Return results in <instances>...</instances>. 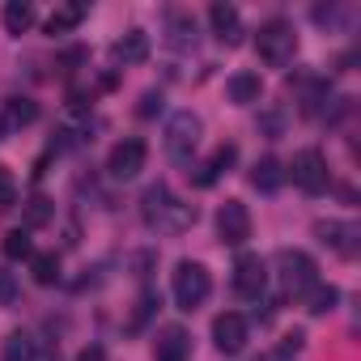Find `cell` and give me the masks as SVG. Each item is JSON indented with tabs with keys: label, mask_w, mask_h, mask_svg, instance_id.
<instances>
[{
	"label": "cell",
	"mask_w": 361,
	"mask_h": 361,
	"mask_svg": "<svg viewBox=\"0 0 361 361\" xmlns=\"http://www.w3.org/2000/svg\"><path fill=\"white\" fill-rule=\"evenodd\" d=\"M140 217H145V226L149 230H157V234H188L192 226H196V209L188 204V200H178L166 183H153V188H145V196H140Z\"/></svg>",
	"instance_id": "6da1fadb"
},
{
	"label": "cell",
	"mask_w": 361,
	"mask_h": 361,
	"mask_svg": "<svg viewBox=\"0 0 361 361\" xmlns=\"http://www.w3.org/2000/svg\"><path fill=\"white\" fill-rule=\"evenodd\" d=\"M200 132H204V123H200L196 111H174L166 119V157L178 161V166H188L196 145H200Z\"/></svg>",
	"instance_id": "7a4b0ae2"
},
{
	"label": "cell",
	"mask_w": 361,
	"mask_h": 361,
	"mask_svg": "<svg viewBox=\"0 0 361 361\" xmlns=\"http://www.w3.org/2000/svg\"><path fill=\"white\" fill-rule=\"evenodd\" d=\"M255 51H259L264 64L285 68V64L293 60V51H298V35H293V26H289L285 18H268V22L259 26V35H255Z\"/></svg>",
	"instance_id": "3957f363"
},
{
	"label": "cell",
	"mask_w": 361,
	"mask_h": 361,
	"mask_svg": "<svg viewBox=\"0 0 361 361\" xmlns=\"http://www.w3.org/2000/svg\"><path fill=\"white\" fill-rule=\"evenodd\" d=\"M209 293H213V276H209L204 264L183 259L174 268V306L178 310H200L209 302Z\"/></svg>",
	"instance_id": "277c9868"
},
{
	"label": "cell",
	"mask_w": 361,
	"mask_h": 361,
	"mask_svg": "<svg viewBox=\"0 0 361 361\" xmlns=\"http://www.w3.org/2000/svg\"><path fill=\"white\" fill-rule=\"evenodd\" d=\"M276 268H281V285H285L289 293H310V289L319 285V264H314L306 251L285 247V251L276 255Z\"/></svg>",
	"instance_id": "5b68a950"
},
{
	"label": "cell",
	"mask_w": 361,
	"mask_h": 361,
	"mask_svg": "<svg viewBox=\"0 0 361 361\" xmlns=\"http://www.w3.org/2000/svg\"><path fill=\"white\" fill-rule=\"evenodd\" d=\"M293 183H298L306 196H323V192H327L331 174H327V161H323L319 149H302V153L293 157Z\"/></svg>",
	"instance_id": "8992f818"
},
{
	"label": "cell",
	"mask_w": 361,
	"mask_h": 361,
	"mask_svg": "<svg viewBox=\"0 0 361 361\" xmlns=\"http://www.w3.org/2000/svg\"><path fill=\"white\" fill-rule=\"evenodd\" d=\"M264 289H268V264L259 255H251V251L238 255V264H234V293L247 298V302H259Z\"/></svg>",
	"instance_id": "52a82bcc"
},
{
	"label": "cell",
	"mask_w": 361,
	"mask_h": 361,
	"mask_svg": "<svg viewBox=\"0 0 361 361\" xmlns=\"http://www.w3.org/2000/svg\"><path fill=\"white\" fill-rule=\"evenodd\" d=\"M145 157H149L145 140H119L111 149V157H106V174L119 178V183H128V178H136L145 170Z\"/></svg>",
	"instance_id": "ba28073f"
},
{
	"label": "cell",
	"mask_w": 361,
	"mask_h": 361,
	"mask_svg": "<svg viewBox=\"0 0 361 361\" xmlns=\"http://www.w3.org/2000/svg\"><path fill=\"white\" fill-rule=\"evenodd\" d=\"M217 234H221L226 247H243V243L251 238V213H247L243 200H226V204H221V213H217Z\"/></svg>",
	"instance_id": "9c48e42d"
},
{
	"label": "cell",
	"mask_w": 361,
	"mask_h": 361,
	"mask_svg": "<svg viewBox=\"0 0 361 361\" xmlns=\"http://www.w3.org/2000/svg\"><path fill=\"white\" fill-rule=\"evenodd\" d=\"M314 238H319L323 247H336L344 259H353V255H357L361 230H357L353 221H314Z\"/></svg>",
	"instance_id": "30bf717a"
},
{
	"label": "cell",
	"mask_w": 361,
	"mask_h": 361,
	"mask_svg": "<svg viewBox=\"0 0 361 361\" xmlns=\"http://www.w3.org/2000/svg\"><path fill=\"white\" fill-rule=\"evenodd\" d=\"M213 344H217L226 357L243 353V344H247V319H243V314H234V310L217 314V319H213Z\"/></svg>",
	"instance_id": "8fae6325"
},
{
	"label": "cell",
	"mask_w": 361,
	"mask_h": 361,
	"mask_svg": "<svg viewBox=\"0 0 361 361\" xmlns=\"http://www.w3.org/2000/svg\"><path fill=\"white\" fill-rule=\"evenodd\" d=\"M153 357H157V361H188V357H192V336L178 327V323L161 327L157 340H153Z\"/></svg>",
	"instance_id": "7c38bea8"
},
{
	"label": "cell",
	"mask_w": 361,
	"mask_h": 361,
	"mask_svg": "<svg viewBox=\"0 0 361 361\" xmlns=\"http://www.w3.org/2000/svg\"><path fill=\"white\" fill-rule=\"evenodd\" d=\"M209 22H213V35L221 47H238L243 43V18L234 5H213L209 9Z\"/></svg>",
	"instance_id": "4fadbf2b"
},
{
	"label": "cell",
	"mask_w": 361,
	"mask_h": 361,
	"mask_svg": "<svg viewBox=\"0 0 361 361\" xmlns=\"http://www.w3.org/2000/svg\"><path fill=\"white\" fill-rule=\"evenodd\" d=\"M234 161H238V145H217L213 157H209L204 166H196V188H213Z\"/></svg>",
	"instance_id": "5bb4252c"
},
{
	"label": "cell",
	"mask_w": 361,
	"mask_h": 361,
	"mask_svg": "<svg viewBox=\"0 0 361 361\" xmlns=\"http://www.w3.org/2000/svg\"><path fill=\"white\" fill-rule=\"evenodd\" d=\"M281 183H285V166H281L276 157H259V161L251 166V188H255V192L272 196V192H281Z\"/></svg>",
	"instance_id": "9a60e30c"
},
{
	"label": "cell",
	"mask_w": 361,
	"mask_h": 361,
	"mask_svg": "<svg viewBox=\"0 0 361 361\" xmlns=\"http://www.w3.org/2000/svg\"><path fill=\"white\" fill-rule=\"evenodd\" d=\"M226 94H230V102L251 106V102L264 98V81H259V73H234V77L226 81Z\"/></svg>",
	"instance_id": "2e32d148"
},
{
	"label": "cell",
	"mask_w": 361,
	"mask_h": 361,
	"mask_svg": "<svg viewBox=\"0 0 361 361\" xmlns=\"http://www.w3.org/2000/svg\"><path fill=\"white\" fill-rule=\"evenodd\" d=\"M85 13H90V5H81V0H73V5H60V9L47 18V35H68V30H77V26L85 22Z\"/></svg>",
	"instance_id": "e0dca14e"
},
{
	"label": "cell",
	"mask_w": 361,
	"mask_h": 361,
	"mask_svg": "<svg viewBox=\"0 0 361 361\" xmlns=\"http://www.w3.org/2000/svg\"><path fill=\"white\" fill-rule=\"evenodd\" d=\"M115 60H123V64L149 60V35H145V30H128V35L115 43Z\"/></svg>",
	"instance_id": "ac0fdd59"
},
{
	"label": "cell",
	"mask_w": 361,
	"mask_h": 361,
	"mask_svg": "<svg viewBox=\"0 0 361 361\" xmlns=\"http://www.w3.org/2000/svg\"><path fill=\"white\" fill-rule=\"evenodd\" d=\"M0 22H5L9 35H26L35 26V5H26V0H9L5 13H0Z\"/></svg>",
	"instance_id": "d6986e66"
},
{
	"label": "cell",
	"mask_w": 361,
	"mask_h": 361,
	"mask_svg": "<svg viewBox=\"0 0 361 361\" xmlns=\"http://www.w3.org/2000/svg\"><path fill=\"white\" fill-rule=\"evenodd\" d=\"M166 26H170V43H174V47H196L200 35H196V18H192V13H178V9H174V13L166 18Z\"/></svg>",
	"instance_id": "ffe728a7"
},
{
	"label": "cell",
	"mask_w": 361,
	"mask_h": 361,
	"mask_svg": "<svg viewBox=\"0 0 361 361\" xmlns=\"http://www.w3.org/2000/svg\"><path fill=\"white\" fill-rule=\"evenodd\" d=\"M39 119V106L30 98H9L5 102V119H0V128H30Z\"/></svg>",
	"instance_id": "44dd1931"
},
{
	"label": "cell",
	"mask_w": 361,
	"mask_h": 361,
	"mask_svg": "<svg viewBox=\"0 0 361 361\" xmlns=\"http://www.w3.org/2000/svg\"><path fill=\"white\" fill-rule=\"evenodd\" d=\"M51 217H56V204H51L47 196H30V200H26V213H22V230L30 234V230L47 226Z\"/></svg>",
	"instance_id": "7402d4cb"
},
{
	"label": "cell",
	"mask_w": 361,
	"mask_h": 361,
	"mask_svg": "<svg viewBox=\"0 0 361 361\" xmlns=\"http://www.w3.org/2000/svg\"><path fill=\"white\" fill-rule=\"evenodd\" d=\"M39 348H43V344H39L30 331H13V336L5 340V361H35Z\"/></svg>",
	"instance_id": "603a6c76"
},
{
	"label": "cell",
	"mask_w": 361,
	"mask_h": 361,
	"mask_svg": "<svg viewBox=\"0 0 361 361\" xmlns=\"http://www.w3.org/2000/svg\"><path fill=\"white\" fill-rule=\"evenodd\" d=\"M30 272H35L39 285H56V281H60V255H56V251L30 255Z\"/></svg>",
	"instance_id": "cb8c5ba5"
},
{
	"label": "cell",
	"mask_w": 361,
	"mask_h": 361,
	"mask_svg": "<svg viewBox=\"0 0 361 361\" xmlns=\"http://www.w3.org/2000/svg\"><path fill=\"white\" fill-rule=\"evenodd\" d=\"M336 302H340V293H336L331 285H314V289L306 293V310H310V314H331Z\"/></svg>",
	"instance_id": "d4e9b609"
},
{
	"label": "cell",
	"mask_w": 361,
	"mask_h": 361,
	"mask_svg": "<svg viewBox=\"0 0 361 361\" xmlns=\"http://www.w3.org/2000/svg\"><path fill=\"white\" fill-rule=\"evenodd\" d=\"M0 251H5V259H30L35 247H30V234L26 230H9L5 243H0Z\"/></svg>",
	"instance_id": "484cf974"
},
{
	"label": "cell",
	"mask_w": 361,
	"mask_h": 361,
	"mask_svg": "<svg viewBox=\"0 0 361 361\" xmlns=\"http://www.w3.org/2000/svg\"><path fill=\"white\" fill-rule=\"evenodd\" d=\"M157 306H161V302H157V293H153V289H145V293L136 298V314H132V323H128V327H132V331H140V327L153 319V310H157Z\"/></svg>",
	"instance_id": "4316f807"
},
{
	"label": "cell",
	"mask_w": 361,
	"mask_h": 361,
	"mask_svg": "<svg viewBox=\"0 0 361 361\" xmlns=\"http://www.w3.org/2000/svg\"><path fill=\"white\" fill-rule=\"evenodd\" d=\"M18 302H22V285H18V276L0 268V306H18Z\"/></svg>",
	"instance_id": "83f0119b"
},
{
	"label": "cell",
	"mask_w": 361,
	"mask_h": 361,
	"mask_svg": "<svg viewBox=\"0 0 361 361\" xmlns=\"http://www.w3.org/2000/svg\"><path fill=\"white\" fill-rule=\"evenodd\" d=\"M13 204H18V183L9 170H0V213H9Z\"/></svg>",
	"instance_id": "f1b7e54d"
},
{
	"label": "cell",
	"mask_w": 361,
	"mask_h": 361,
	"mask_svg": "<svg viewBox=\"0 0 361 361\" xmlns=\"http://www.w3.org/2000/svg\"><path fill=\"white\" fill-rule=\"evenodd\" d=\"M157 111H161V90H145V94H140V106H136V115H140V119H153Z\"/></svg>",
	"instance_id": "f546056e"
},
{
	"label": "cell",
	"mask_w": 361,
	"mask_h": 361,
	"mask_svg": "<svg viewBox=\"0 0 361 361\" xmlns=\"http://www.w3.org/2000/svg\"><path fill=\"white\" fill-rule=\"evenodd\" d=\"M259 128H264L268 136H281V132H285V115H281V111H268V115L259 119Z\"/></svg>",
	"instance_id": "4dcf8cb0"
},
{
	"label": "cell",
	"mask_w": 361,
	"mask_h": 361,
	"mask_svg": "<svg viewBox=\"0 0 361 361\" xmlns=\"http://www.w3.org/2000/svg\"><path fill=\"white\" fill-rule=\"evenodd\" d=\"M77 361H106V348H102V344H90V348L77 353Z\"/></svg>",
	"instance_id": "1f68e13d"
},
{
	"label": "cell",
	"mask_w": 361,
	"mask_h": 361,
	"mask_svg": "<svg viewBox=\"0 0 361 361\" xmlns=\"http://www.w3.org/2000/svg\"><path fill=\"white\" fill-rule=\"evenodd\" d=\"M0 136H5V128H0Z\"/></svg>",
	"instance_id": "d6a6232c"
}]
</instances>
